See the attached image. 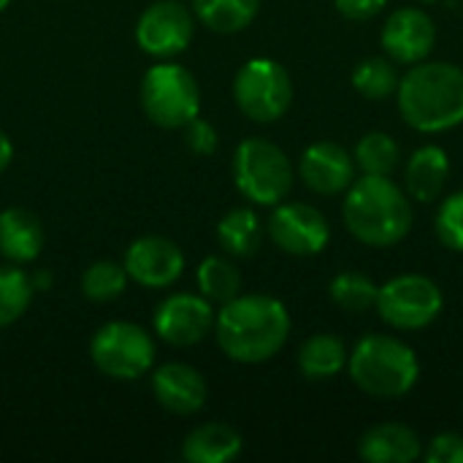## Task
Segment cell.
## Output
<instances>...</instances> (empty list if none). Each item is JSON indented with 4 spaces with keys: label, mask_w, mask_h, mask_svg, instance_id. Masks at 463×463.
Wrapping results in <instances>:
<instances>
[{
    "label": "cell",
    "mask_w": 463,
    "mask_h": 463,
    "mask_svg": "<svg viewBox=\"0 0 463 463\" xmlns=\"http://www.w3.org/2000/svg\"><path fill=\"white\" fill-rule=\"evenodd\" d=\"M437 236L439 241L453 250L463 252V190L453 193L450 198H445V203L437 212Z\"/></svg>",
    "instance_id": "obj_30"
},
{
    "label": "cell",
    "mask_w": 463,
    "mask_h": 463,
    "mask_svg": "<svg viewBox=\"0 0 463 463\" xmlns=\"http://www.w3.org/2000/svg\"><path fill=\"white\" fill-rule=\"evenodd\" d=\"M125 285H128V271L114 260H98L81 277V293L98 304L119 298L125 293Z\"/></svg>",
    "instance_id": "obj_29"
},
{
    "label": "cell",
    "mask_w": 463,
    "mask_h": 463,
    "mask_svg": "<svg viewBox=\"0 0 463 463\" xmlns=\"http://www.w3.org/2000/svg\"><path fill=\"white\" fill-rule=\"evenodd\" d=\"M233 98L252 122H277L293 103V81L285 65L269 57L244 62L233 79Z\"/></svg>",
    "instance_id": "obj_7"
},
{
    "label": "cell",
    "mask_w": 463,
    "mask_h": 463,
    "mask_svg": "<svg viewBox=\"0 0 463 463\" xmlns=\"http://www.w3.org/2000/svg\"><path fill=\"white\" fill-rule=\"evenodd\" d=\"M353 157H355V165L364 174H369V176H391L399 168L402 149H399L393 136H388L383 130H372L358 141Z\"/></svg>",
    "instance_id": "obj_24"
},
{
    "label": "cell",
    "mask_w": 463,
    "mask_h": 463,
    "mask_svg": "<svg viewBox=\"0 0 463 463\" xmlns=\"http://www.w3.org/2000/svg\"><path fill=\"white\" fill-rule=\"evenodd\" d=\"M388 0H336V8L345 19L353 22H366L372 16H377L385 8Z\"/></svg>",
    "instance_id": "obj_33"
},
{
    "label": "cell",
    "mask_w": 463,
    "mask_h": 463,
    "mask_svg": "<svg viewBox=\"0 0 463 463\" xmlns=\"http://www.w3.org/2000/svg\"><path fill=\"white\" fill-rule=\"evenodd\" d=\"M233 182L250 203L277 206L293 190V165L274 141L244 138L233 155Z\"/></svg>",
    "instance_id": "obj_5"
},
{
    "label": "cell",
    "mask_w": 463,
    "mask_h": 463,
    "mask_svg": "<svg viewBox=\"0 0 463 463\" xmlns=\"http://www.w3.org/2000/svg\"><path fill=\"white\" fill-rule=\"evenodd\" d=\"M195 33V19L193 14L179 3V0H160L152 3L136 24V41L141 52L149 57H176L182 54Z\"/></svg>",
    "instance_id": "obj_10"
},
{
    "label": "cell",
    "mask_w": 463,
    "mask_h": 463,
    "mask_svg": "<svg viewBox=\"0 0 463 463\" xmlns=\"http://www.w3.org/2000/svg\"><path fill=\"white\" fill-rule=\"evenodd\" d=\"M347 372L366 396L402 399L415 388L420 364L412 347L402 339L388 334H369L347 355Z\"/></svg>",
    "instance_id": "obj_4"
},
{
    "label": "cell",
    "mask_w": 463,
    "mask_h": 463,
    "mask_svg": "<svg viewBox=\"0 0 463 463\" xmlns=\"http://www.w3.org/2000/svg\"><path fill=\"white\" fill-rule=\"evenodd\" d=\"M347 366V350L334 334H315L298 350V369L307 380L323 383Z\"/></svg>",
    "instance_id": "obj_21"
},
{
    "label": "cell",
    "mask_w": 463,
    "mask_h": 463,
    "mask_svg": "<svg viewBox=\"0 0 463 463\" xmlns=\"http://www.w3.org/2000/svg\"><path fill=\"white\" fill-rule=\"evenodd\" d=\"M328 290H331V301L350 315L374 309L377 293H380V288L366 274H358V271H345L334 277Z\"/></svg>",
    "instance_id": "obj_27"
},
{
    "label": "cell",
    "mask_w": 463,
    "mask_h": 463,
    "mask_svg": "<svg viewBox=\"0 0 463 463\" xmlns=\"http://www.w3.org/2000/svg\"><path fill=\"white\" fill-rule=\"evenodd\" d=\"M442 304L445 298L434 279L423 274H402L380 288L374 309L396 331H420L439 317Z\"/></svg>",
    "instance_id": "obj_9"
},
{
    "label": "cell",
    "mask_w": 463,
    "mask_h": 463,
    "mask_svg": "<svg viewBox=\"0 0 463 463\" xmlns=\"http://www.w3.org/2000/svg\"><path fill=\"white\" fill-rule=\"evenodd\" d=\"M399 68L391 57H366L353 71V87L369 100H385L399 90Z\"/></svg>",
    "instance_id": "obj_25"
},
{
    "label": "cell",
    "mask_w": 463,
    "mask_h": 463,
    "mask_svg": "<svg viewBox=\"0 0 463 463\" xmlns=\"http://www.w3.org/2000/svg\"><path fill=\"white\" fill-rule=\"evenodd\" d=\"M193 3L201 24L222 35L250 27L260 8V0H193Z\"/></svg>",
    "instance_id": "obj_23"
},
{
    "label": "cell",
    "mask_w": 463,
    "mask_h": 463,
    "mask_svg": "<svg viewBox=\"0 0 463 463\" xmlns=\"http://www.w3.org/2000/svg\"><path fill=\"white\" fill-rule=\"evenodd\" d=\"M429 463H463V437L461 434H439L431 439L426 450Z\"/></svg>",
    "instance_id": "obj_32"
},
{
    "label": "cell",
    "mask_w": 463,
    "mask_h": 463,
    "mask_svg": "<svg viewBox=\"0 0 463 463\" xmlns=\"http://www.w3.org/2000/svg\"><path fill=\"white\" fill-rule=\"evenodd\" d=\"M355 157L334 141H317L307 146L298 163L304 184L317 195L345 193L355 182Z\"/></svg>",
    "instance_id": "obj_15"
},
{
    "label": "cell",
    "mask_w": 463,
    "mask_h": 463,
    "mask_svg": "<svg viewBox=\"0 0 463 463\" xmlns=\"http://www.w3.org/2000/svg\"><path fill=\"white\" fill-rule=\"evenodd\" d=\"M396 100L412 130H453L463 122V68L453 62H415L402 76Z\"/></svg>",
    "instance_id": "obj_2"
},
{
    "label": "cell",
    "mask_w": 463,
    "mask_h": 463,
    "mask_svg": "<svg viewBox=\"0 0 463 463\" xmlns=\"http://www.w3.org/2000/svg\"><path fill=\"white\" fill-rule=\"evenodd\" d=\"M220 350L239 364L274 358L290 336V315L282 301L260 293L236 296L214 317Z\"/></svg>",
    "instance_id": "obj_1"
},
{
    "label": "cell",
    "mask_w": 463,
    "mask_h": 463,
    "mask_svg": "<svg viewBox=\"0 0 463 463\" xmlns=\"http://www.w3.org/2000/svg\"><path fill=\"white\" fill-rule=\"evenodd\" d=\"M11 160H14V144H11V138L0 130V174L11 165Z\"/></svg>",
    "instance_id": "obj_34"
},
{
    "label": "cell",
    "mask_w": 463,
    "mask_h": 463,
    "mask_svg": "<svg viewBox=\"0 0 463 463\" xmlns=\"http://www.w3.org/2000/svg\"><path fill=\"white\" fill-rule=\"evenodd\" d=\"M8 3H11V0H0V11H3V8H5Z\"/></svg>",
    "instance_id": "obj_35"
},
{
    "label": "cell",
    "mask_w": 463,
    "mask_h": 463,
    "mask_svg": "<svg viewBox=\"0 0 463 463\" xmlns=\"http://www.w3.org/2000/svg\"><path fill=\"white\" fill-rule=\"evenodd\" d=\"M184 144L195 155H212L217 149V130L206 119L195 117L184 125Z\"/></svg>",
    "instance_id": "obj_31"
},
{
    "label": "cell",
    "mask_w": 463,
    "mask_h": 463,
    "mask_svg": "<svg viewBox=\"0 0 463 463\" xmlns=\"http://www.w3.org/2000/svg\"><path fill=\"white\" fill-rule=\"evenodd\" d=\"M269 236L282 252L309 258L328 247L331 228L328 220L315 206L293 201V203L274 206L269 217Z\"/></svg>",
    "instance_id": "obj_11"
},
{
    "label": "cell",
    "mask_w": 463,
    "mask_h": 463,
    "mask_svg": "<svg viewBox=\"0 0 463 463\" xmlns=\"http://www.w3.org/2000/svg\"><path fill=\"white\" fill-rule=\"evenodd\" d=\"M155 334L174 347H193L214 328L212 301L195 293H174L155 309Z\"/></svg>",
    "instance_id": "obj_12"
},
{
    "label": "cell",
    "mask_w": 463,
    "mask_h": 463,
    "mask_svg": "<svg viewBox=\"0 0 463 463\" xmlns=\"http://www.w3.org/2000/svg\"><path fill=\"white\" fill-rule=\"evenodd\" d=\"M152 391L163 410L174 415H195L206 404V380L187 364H165L152 374Z\"/></svg>",
    "instance_id": "obj_16"
},
{
    "label": "cell",
    "mask_w": 463,
    "mask_h": 463,
    "mask_svg": "<svg viewBox=\"0 0 463 463\" xmlns=\"http://www.w3.org/2000/svg\"><path fill=\"white\" fill-rule=\"evenodd\" d=\"M217 239L228 255L252 258L260 247V239H263V228H260L258 214L250 206L231 209L217 225Z\"/></svg>",
    "instance_id": "obj_22"
},
{
    "label": "cell",
    "mask_w": 463,
    "mask_h": 463,
    "mask_svg": "<svg viewBox=\"0 0 463 463\" xmlns=\"http://www.w3.org/2000/svg\"><path fill=\"white\" fill-rule=\"evenodd\" d=\"M43 225L35 212L8 206L0 212V255L11 263H33L43 250Z\"/></svg>",
    "instance_id": "obj_17"
},
{
    "label": "cell",
    "mask_w": 463,
    "mask_h": 463,
    "mask_svg": "<svg viewBox=\"0 0 463 463\" xmlns=\"http://www.w3.org/2000/svg\"><path fill=\"white\" fill-rule=\"evenodd\" d=\"M33 279L14 266H0V328L16 323L33 301Z\"/></svg>",
    "instance_id": "obj_28"
},
{
    "label": "cell",
    "mask_w": 463,
    "mask_h": 463,
    "mask_svg": "<svg viewBox=\"0 0 463 463\" xmlns=\"http://www.w3.org/2000/svg\"><path fill=\"white\" fill-rule=\"evenodd\" d=\"M141 106L157 128H184L201 111V87L184 65L160 62L141 79Z\"/></svg>",
    "instance_id": "obj_6"
},
{
    "label": "cell",
    "mask_w": 463,
    "mask_h": 463,
    "mask_svg": "<svg viewBox=\"0 0 463 463\" xmlns=\"http://www.w3.org/2000/svg\"><path fill=\"white\" fill-rule=\"evenodd\" d=\"M448 174H450V160H448V152L437 144H429V146H420L407 168H404V184H407V193L420 201V203H429V201H437L445 190V182H448Z\"/></svg>",
    "instance_id": "obj_19"
},
{
    "label": "cell",
    "mask_w": 463,
    "mask_h": 463,
    "mask_svg": "<svg viewBox=\"0 0 463 463\" xmlns=\"http://www.w3.org/2000/svg\"><path fill=\"white\" fill-rule=\"evenodd\" d=\"M241 453V437L225 423L193 429L182 442V456L190 463H228Z\"/></svg>",
    "instance_id": "obj_20"
},
{
    "label": "cell",
    "mask_w": 463,
    "mask_h": 463,
    "mask_svg": "<svg viewBox=\"0 0 463 463\" xmlns=\"http://www.w3.org/2000/svg\"><path fill=\"white\" fill-rule=\"evenodd\" d=\"M345 225L366 247H393L412 231V206L407 193L391 176L364 174L347 187Z\"/></svg>",
    "instance_id": "obj_3"
},
{
    "label": "cell",
    "mask_w": 463,
    "mask_h": 463,
    "mask_svg": "<svg viewBox=\"0 0 463 463\" xmlns=\"http://www.w3.org/2000/svg\"><path fill=\"white\" fill-rule=\"evenodd\" d=\"M380 43H383V52L393 62H402V65L423 62L437 43L434 19L423 8H412V5L399 8L385 19Z\"/></svg>",
    "instance_id": "obj_14"
},
{
    "label": "cell",
    "mask_w": 463,
    "mask_h": 463,
    "mask_svg": "<svg viewBox=\"0 0 463 463\" xmlns=\"http://www.w3.org/2000/svg\"><path fill=\"white\" fill-rule=\"evenodd\" d=\"M358 456L369 463H412L423 456V445L410 426L380 423L361 437Z\"/></svg>",
    "instance_id": "obj_18"
},
{
    "label": "cell",
    "mask_w": 463,
    "mask_h": 463,
    "mask_svg": "<svg viewBox=\"0 0 463 463\" xmlns=\"http://www.w3.org/2000/svg\"><path fill=\"white\" fill-rule=\"evenodd\" d=\"M198 288L212 304H228L241 293V274L228 258L212 255L198 266Z\"/></svg>",
    "instance_id": "obj_26"
},
{
    "label": "cell",
    "mask_w": 463,
    "mask_h": 463,
    "mask_svg": "<svg viewBox=\"0 0 463 463\" xmlns=\"http://www.w3.org/2000/svg\"><path fill=\"white\" fill-rule=\"evenodd\" d=\"M128 277L149 290L171 288L184 271V255L176 241L165 236H141L125 252Z\"/></svg>",
    "instance_id": "obj_13"
},
{
    "label": "cell",
    "mask_w": 463,
    "mask_h": 463,
    "mask_svg": "<svg viewBox=\"0 0 463 463\" xmlns=\"http://www.w3.org/2000/svg\"><path fill=\"white\" fill-rule=\"evenodd\" d=\"M90 355L98 372L111 380H138L155 364V342L149 331L136 323L114 320L95 331Z\"/></svg>",
    "instance_id": "obj_8"
}]
</instances>
